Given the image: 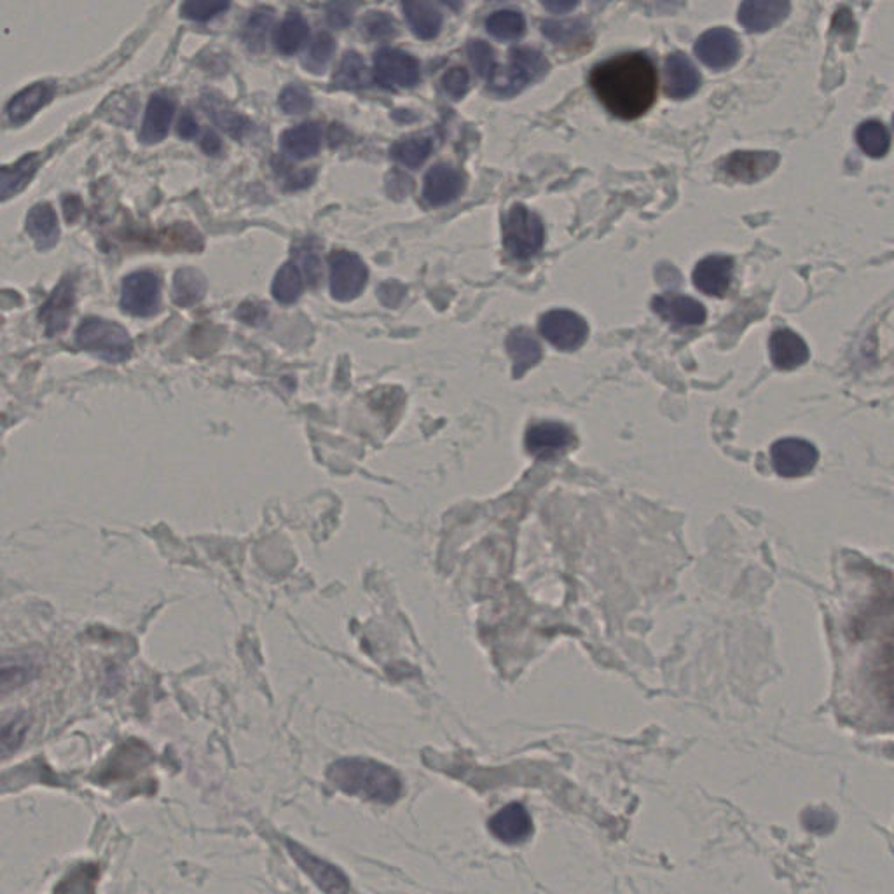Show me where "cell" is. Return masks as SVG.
<instances>
[{
  "instance_id": "obj_17",
  "label": "cell",
  "mask_w": 894,
  "mask_h": 894,
  "mask_svg": "<svg viewBox=\"0 0 894 894\" xmlns=\"http://www.w3.org/2000/svg\"><path fill=\"white\" fill-rule=\"evenodd\" d=\"M76 303V289H74V280L72 278H63L60 285L53 290V294L49 297L46 304L42 306L39 318L46 327L48 336H55L58 332L65 331L69 325V318L72 317Z\"/></svg>"
},
{
  "instance_id": "obj_9",
  "label": "cell",
  "mask_w": 894,
  "mask_h": 894,
  "mask_svg": "<svg viewBox=\"0 0 894 894\" xmlns=\"http://www.w3.org/2000/svg\"><path fill=\"white\" fill-rule=\"evenodd\" d=\"M287 851L292 856V860L296 861L297 867L301 868L304 874L308 875L311 881L315 882L325 894L350 893L348 877L339 868L331 865L329 861L318 858L308 849H304L303 846H299L296 842H290V840L287 842Z\"/></svg>"
},
{
  "instance_id": "obj_49",
  "label": "cell",
  "mask_w": 894,
  "mask_h": 894,
  "mask_svg": "<svg viewBox=\"0 0 894 894\" xmlns=\"http://www.w3.org/2000/svg\"><path fill=\"white\" fill-rule=\"evenodd\" d=\"M353 4H331L327 7V20L332 27L344 28L353 21Z\"/></svg>"
},
{
  "instance_id": "obj_16",
  "label": "cell",
  "mask_w": 894,
  "mask_h": 894,
  "mask_svg": "<svg viewBox=\"0 0 894 894\" xmlns=\"http://www.w3.org/2000/svg\"><path fill=\"white\" fill-rule=\"evenodd\" d=\"M465 189V177L449 165H435L425 175L423 196L432 207H442L456 200Z\"/></svg>"
},
{
  "instance_id": "obj_19",
  "label": "cell",
  "mask_w": 894,
  "mask_h": 894,
  "mask_svg": "<svg viewBox=\"0 0 894 894\" xmlns=\"http://www.w3.org/2000/svg\"><path fill=\"white\" fill-rule=\"evenodd\" d=\"M732 271L734 261L727 255L706 257L695 266V287L709 296H723L732 282Z\"/></svg>"
},
{
  "instance_id": "obj_40",
  "label": "cell",
  "mask_w": 894,
  "mask_h": 894,
  "mask_svg": "<svg viewBox=\"0 0 894 894\" xmlns=\"http://www.w3.org/2000/svg\"><path fill=\"white\" fill-rule=\"evenodd\" d=\"M336 49L334 39L329 34H318L315 41L311 42L310 48L306 51L303 58V65L313 74H322L327 63L331 60L332 53Z\"/></svg>"
},
{
  "instance_id": "obj_10",
  "label": "cell",
  "mask_w": 894,
  "mask_h": 894,
  "mask_svg": "<svg viewBox=\"0 0 894 894\" xmlns=\"http://www.w3.org/2000/svg\"><path fill=\"white\" fill-rule=\"evenodd\" d=\"M542 336L563 351L577 350L587 339V324L577 313L568 310H554L540 318Z\"/></svg>"
},
{
  "instance_id": "obj_25",
  "label": "cell",
  "mask_w": 894,
  "mask_h": 894,
  "mask_svg": "<svg viewBox=\"0 0 894 894\" xmlns=\"http://www.w3.org/2000/svg\"><path fill=\"white\" fill-rule=\"evenodd\" d=\"M27 231L37 250L46 252L55 247L60 238V227L53 207L48 203L35 205L27 215Z\"/></svg>"
},
{
  "instance_id": "obj_23",
  "label": "cell",
  "mask_w": 894,
  "mask_h": 894,
  "mask_svg": "<svg viewBox=\"0 0 894 894\" xmlns=\"http://www.w3.org/2000/svg\"><path fill=\"white\" fill-rule=\"evenodd\" d=\"M53 95H55V84L53 83H35L28 86L7 104L6 112L9 121L13 124L27 123L28 119H32L44 105L51 102Z\"/></svg>"
},
{
  "instance_id": "obj_50",
  "label": "cell",
  "mask_w": 894,
  "mask_h": 894,
  "mask_svg": "<svg viewBox=\"0 0 894 894\" xmlns=\"http://www.w3.org/2000/svg\"><path fill=\"white\" fill-rule=\"evenodd\" d=\"M198 123H196V119H194L193 112L184 111L182 112V116L179 119V126H177V133H179L180 137L186 138V140H191V138L196 137L198 135Z\"/></svg>"
},
{
  "instance_id": "obj_42",
  "label": "cell",
  "mask_w": 894,
  "mask_h": 894,
  "mask_svg": "<svg viewBox=\"0 0 894 894\" xmlns=\"http://www.w3.org/2000/svg\"><path fill=\"white\" fill-rule=\"evenodd\" d=\"M467 55L468 60L472 63V67L477 72V76L489 81L495 74L496 67L495 55H493V49H491L488 42L477 41V39L468 42Z\"/></svg>"
},
{
  "instance_id": "obj_26",
  "label": "cell",
  "mask_w": 894,
  "mask_h": 894,
  "mask_svg": "<svg viewBox=\"0 0 894 894\" xmlns=\"http://www.w3.org/2000/svg\"><path fill=\"white\" fill-rule=\"evenodd\" d=\"M283 151L294 159H308L317 154L322 144V128L315 121L303 123L283 131L280 138Z\"/></svg>"
},
{
  "instance_id": "obj_45",
  "label": "cell",
  "mask_w": 894,
  "mask_h": 894,
  "mask_svg": "<svg viewBox=\"0 0 894 894\" xmlns=\"http://www.w3.org/2000/svg\"><path fill=\"white\" fill-rule=\"evenodd\" d=\"M364 30L371 39H388L395 34V23L386 13H369L365 16Z\"/></svg>"
},
{
  "instance_id": "obj_37",
  "label": "cell",
  "mask_w": 894,
  "mask_h": 894,
  "mask_svg": "<svg viewBox=\"0 0 894 894\" xmlns=\"http://www.w3.org/2000/svg\"><path fill=\"white\" fill-rule=\"evenodd\" d=\"M432 152V140L425 135L402 138L392 147V158L399 161L400 165L416 168L420 166L428 154Z\"/></svg>"
},
{
  "instance_id": "obj_8",
  "label": "cell",
  "mask_w": 894,
  "mask_h": 894,
  "mask_svg": "<svg viewBox=\"0 0 894 894\" xmlns=\"http://www.w3.org/2000/svg\"><path fill=\"white\" fill-rule=\"evenodd\" d=\"M374 77L385 88H411L420 79V63L402 49H379L374 56Z\"/></svg>"
},
{
  "instance_id": "obj_15",
  "label": "cell",
  "mask_w": 894,
  "mask_h": 894,
  "mask_svg": "<svg viewBox=\"0 0 894 894\" xmlns=\"http://www.w3.org/2000/svg\"><path fill=\"white\" fill-rule=\"evenodd\" d=\"M489 832L503 844L510 846L523 844L533 833V819L524 809V805H505L502 811L496 812L495 816L489 819Z\"/></svg>"
},
{
  "instance_id": "obj_2",
  "label": "cell",
  "mask_w": 894,
  "mask_h": 894,
  "mask_svg": "<svg viewBox=\"0 0 894 894\" xmlns=\"http://www.w3.org/2000/svg\"><path fill=\"white\" fill-rule=\"evenodd\" d=\"M327 778L346 795L378 804H393L402 793L399 774L369 758H343L331 765Z\"/></svg>"
},
{
  "instance_id": "obj_30",
  "label": "cell",
  "mask_w": 894,
  "mask_h": 894,
  "mask_svg": "<svg viewBox=\"0 0 894 894\" xmlns=\"http://www.w3.org/2000/svg\"><path fill=\"white\" fill-rule=\"evenodd\" d=\"M310 37V25L301 13H289L276 28L275 46L282 55H294Z\"/></svg>"
},
{
  "instance_id": "obj_13",
  "label": "cell",
  "mask_w": 894,
  "mask_h": 894,
  "mask_svg": "<svg viewBox=\"0 0 894 894\" xmlns=\"http://www.w3.org/2000/svg\"><path fill=\"white\" fill-rule=\"evenodd\" d=\"M575 442V435L570 428L556 421H542L528 428L524 444L528 453L538 460H551L563 454Z\"/></svg>"
},
{
  "instance_id": "obj_29",
  "label": "cell",
  "mask_w": 894,
  "mask_h": 894,
  "mask_svg": "<svg viewBox=\"0 0 894 894\" xmlns=\"http://www.w3.org/2000/svg\"><path fill=\"white\" fill-rule=\"evenodd\" d=\"M39 154H27L25 158H21L16 165L4 166L2 168V179H0V193L2 200L6 201L14 196V194L23 191L30 180L34 177L37 168H39Z\"/></svg>"
},
{
  "instance_id": "obj_47",
  "label": "cell",
  "mask_w": 894,
  "mask_h": 894,
  "mask_svg": "<svg viewBox=\"0 0 894 894\" xmlns=\"http://www.w3.org/2000/svg\"><path fill=\"white\" fill-rule=\"evenodd\" d=\"M468 83H470L468 72L465 69H461V67L449 70L446 76L442 77V86H444L447 95L456 98V100L465 97V93L468 91Z\"/></svg>"
},
{
  "instance_id": "obj_28",
  "label": "cell",
  "mask_w": 894,
  "mask_h": 894,
  "mask_svg": "<svg viewBox=\"0 0 894 894\" xmlns=\"http://www.w3.org/2000/svg\"><path fill=\"white\" fill-rule=\"evenodd\" d=\"M207 292V280L198 269H179L173 278V303L180 308H189L200 303Z\"/></svg>"
},
{
  "instance_id": "obj_3",
  "label": "cell",
  "mask_w": 894,
  "mask_h": 894,
  "mask_svg": "<svg viewBox=\"0 0 894 894\" xmlns=\"http://www.w3.org/2000/svg\"><path fill=\"white\" fill-rule=\"evenodd\" d=\"M76 343L81 350L104 358L107 362H124L133 353V341L124 327L104 320L90 317L77 327Z\"/></svg>"
},
{
  "instance_id": "obj_7",
  "label": "cell",
  "mask_w": 894,
  "mask_h": 894,
  "mask_svg": "<svg viewBox=\"0 0 894 894\" xmlns=\"http://www.w3.org/2000/svg\"><path fill=\"white\" fill-rule=\"evenodd\" d=\"M161 282L151 271L126 276L121 289V308L133 317H152L159 311Z\"/></svg>"
},
{
  "instance_id": "obj_53",
  "label": "cell",
  "mask_w": 894,
  "mask_h": 894,
  "mask_svg": "<svg viewBox=\"0 0 894 894\" xmlns=\"http://www.w3.org/2000/svg\"><path fill=\"white\" fill-rule=\"evenodd\" d=\"M544 6L552 13H568L577 7V2H545Z\"/></svg>"
},
{
  "instance_id": "obj_5",
  "label": "cell",
  "mask_w": 894,
  "mask_h": 894,
  "mask_svg": "<svg viewBox=\"0 0 894 894\" xmlns=\"http://www.w3.org/2000/svg\"><path fill=\"white\" fill-rule=\"evenodd\" d=\"M544 224L523 205H514L503 217V245L514 259L526 261L544 245Z\"/></svg>"
},
{
  "instance_id": "obj_36",
  "label": "cell",
  "mask_w": 894,
  "mask_h": 894,
  "mask_svg": "<svg viewBox=\"0 0 894 894\" xmlns=\"http://www.w3.org/2000/svg\"><path fill=\"white\" fill-rule=\"evenodd\" d=\"M273 23H275V11L271 7H259L248 18L243 41L252 53H261L262 49L266 48Z\"/></svg>"
},
{
  "instance_id": "obj_54",
  "label": "cell",
  "mask_w": 894,
  "mask_h": 894,
  "mask_svg": "<svg viewBox=\"0 0 894 894\" xmlns=\"http://www.w3.org/2000/svg\"><path fill=\"white\" fill-rule=\"evenodd\" d=\"M893 124H894V116H893Z\"/></svg>"
},
{
  "instance_id": "obj_48",
  "label": "cell",
  "mask_w": 894,
  "mask_h": 894,
  "mask_svg": "<svg viewBox=\"0 0 894 894\" xmlns=\"http://www.w3.org/2000/svg\"><path fill=\"white\" fill-rule=\"evenodd\" d=\"M296 254L299 257V261L296 262L299 266L303 264V273L308 278V282L315 285L320 278V261H318L317 254L310 247L297 248Z\"/></svg>"
},
{
  "instance_id": "obj_14",
  "label": "cell",
  "mask_w": 894,
  "mask_h": 894,
  "mask_svg": "<svg viewBox=\"0 0 894 894\" xmlns=\"http://www.w3.org/2000/svg\"><path fill=\"white\" fill-rule=\"evenodd\" d=\"M778 165L779 154L776 152L737 151L723 161V170L730 179L751 184L767 177Z\"/></svg>"
},
{
  "instance_id": "obj_39",
  "label": "cell",
  "mask_w": 894,
  "mask_h": 894,
  "mask_svg": "<svg viewBox=\"0 0 894 894\" xmlns=\"http://www.w3.org/2000/svg\"><path fill=\"white\" fill-rule=\"evenodd\" d=\"M589 21L580 20H564L552 21L547 20L542 23V32L545 37H549L556 44H568L571 41L582 39L589 32Z\"/></svg>"
},
{
  "instance_id": "obj_22",
  "label": "cell",
  "mask_w": 894,
  "mask_h": 894,
  "mask_svg": "<svg viewBox=\"0 0 894 894\" xmlns=\"http://www.w3.org/2000/svg\"><path fill=\"white\" fill-rule=\"evenodd\" d=\"M771 358L781 371H793L809 360V348L795 332L779 329L771 337Z\"/></svg>"
},
{
  "instance_id": "obj_51",
  "label": "cell",
  "mask_w": 894,
  "mask_h": 894,
  "mask_svg": "<svg viewBox=\"0 0 894 894\" xmlns=\"http://www.w3.org/2000/svg\"><path fill=\"white\" fill-rule=\"evenodd\" d=\"M404 292L406 289L399 285L397 282L385 283V285H381V289H379V297H381V301L386 304V306H390V297H393V306L395 304L400 303V299L404 297Z\"/></svg>"
},
{
  "instance_id": "obj_11",
  "label": "cell",
  "mask_w": 894,
  "mask_h": 894,
  "mask_svg": "<svg viewBox=\"0 0 894 894\" xmlns=\"http://www.w3.org/2000/svg\"><path fill=\"white\" fill-rule=\"evenodd\" d=\"M695 55L711 69H729L741 55V44L729 28H711L695 42Z\"/></svg>"
},
{
  "instance_id": "obj_41",
  "label": "cell",
  "mask_w": 894,
  "mask_h": 894,
  "mask_svg": "<svg viewBox=\"0 0 894 894\" xmlns=\"http://www.w3.org/2000/svg\"><path fill=\"white\" fill-rule=\"evenodd\" d=\"M34 659L30 657H13V662L4 659L2 664V690L7 692L11 688L20 687L25 681L30 680L35 674Z\"/></svg>"
},
{
  "instance_id": "obj_24",
  "label": "cell",
  "mask_w": 894,
  "mask_h": 894,
  "mask_svg": "<svg viewBox=\"0 0 894 894\" xmlns=\"http://www.w3.org/2000/svg\"><path fill=\"white\" fill-rule=\"evenodd\" d=\"M790 13L788 2H743L739 7V21L748 32H767Z\"/></svg>"
},
{
  "instance_id": "obj_4",
  "label": "cell",
  "mask_w": 894,
  "mask_h": 894,
  "mask_svg": "<svg viewBox=\"0 0 894 894\" xmlns=\"http://www.w3.org/2000/svg\"><path fill=\"white\" fill-rule=\"evenodd\" d=\"M547 62L537 49L514 48L507 69H496L489 79V91L498 97H514L528 84L544 76Z\"/></svg>"
},
{
  "instance_id": "obj_52",
  "label": "cell",
  "mask_w": 894,
  "mask_h": 894,
  "mask_svg": "<svg viewBox=\"0 0 894 894\" xmlns=\"http://www.w3.org/2000/svg\"><path fill=\"white\" fill-rule=\"evenodd\" d=\"M201 149L207 152V154H212V156L219 154L222 151L221 138L217 137L214 131H208L207 135L201 140Z\"/></svg>"
},
{
  "instance_id": "obj_12",
  "label": "cell",
  "mask_w": 894,
  "mask_h": 894,
  "mask_svg": "<svg viewBox=\"0 0 894 894\" xmlns=\"http://www.w3.org/2000/svg\"><path fill=\"white\" fill-rule=\"evenodd\" d=\"M772 465L783 477H804L818 463V449L804 439H783L772 446Z\"/></svg>"
},
{
  "instance_id": "obj_44",
  "label": "cell",
  "mask_w": 894,
  "mask_h": 894,
  "mask_svg": "<svg viewBox=\"0 0 894 894\" xmlns=\"http://www.w3.org/2000/svg\"><path fill=\"white\" fill-rule=\"evenodd\" d=\"M229 2H210V0H193L186 2L180 7L182 16H186L187 20L208 21L214 20L215 16L224 13L229 9Z\"/></svg>"
},
{
  "instance_id": "obj_6",
  "label": "cell",
  "mask_w": 894,
  "mask_h": 894,
  "mask_svg": "<svg viewBox=\"0 0 894 894\" xmlns=\"http://www.w3.org/2000/svg\"><path fill=\"white\" fill-rule=\"evenodd\" d=\"M331 264V294L336 301L348 303L362 294L369 271L364 261L353 252L337 250L329 257Z\"/></svg>"
},
{
  "instance_id": "obj_20",
  "label": "cell",
  "mask_w": 894,
  "mask_h": 894,
  "mask_svg": "<svg viewBox=\"0 0 894 894\" xmlns=\"http://www.w3.org/2000/svg\"><path fill=\"white\" fill-rule=\"evenodd\" d=\"M701 86L699 70L683 53H673L666 60V93L671 98H687Z\"/></svg>"
},
{
  "instance_id": "obj_31",
  "label": "cell",
  "mask_w": 894,
  "mask_h": 894,
  "mask_svg": "<svg viewBox=\"0 0 894 894\" xmlns=\"http://www.w3.org/2000/svg\"><path fill=\"white\" fill-rule=\"evenodd\" d=\"M371 83L369 70L365 67L362 56L355 51L344 53L343 60L339 63V69L332 79V88L336 90H360Z\"/></svg>"
},
{
  "instance_id": "obj_46",
  "label": "cell",
  "mask_w": 894,
  "mask_h": 894,
  "mask_svg": "<svg viewBox=\"0 0 894 894\" xmlns=\"http://www.w3.org/2000/svg\"><path fill=\"white\" fill-rule=\"evenodd\" d=\"M27 732V720L23 716L13 718L11 722L4 723L2 727V751L7 757V753L16 750L20 746L23 737Z\"/></svg>"
},
{
  "instance_id": "obj_1",
  "label": "cell",
  "mask_w": 894,
  "mask_h": 894,
  "mask_svg": "<svg viewBox=\"0 0 894 894\" xmlns=\"http://www.w3.org/2000/svg\"><path fill=\"white\" fill-rule=\"evenodd\" d=\"M591 86L613 116L631 121L654 105L657 72L648 56L626 53L596 65L591 72Z\"/></svg>"
},
{
  "instance_id": "obj_43",
  "label": "cell",
  "mask_w": 894,
  "mask_h": 894,
  "mask_svg": "<svg viewBox=\"0 0 894 894\" xmlns=\"http://www.w3.org/2000/svg\"><path fill=\"white\" fill-rule=\"evenodd\" d=\"M278 104H280L285 114H296V116H299V114L310 111L311 107H313V97H311L310 90L303 84H290L282 91Z\"/></svg>"
},
{
  "instance_id": "obj_27",
  "label": "cell",
  "mask_w": 894,
  "mask_h": 894,
  "mask_svg": "<svg viewBox=\"0 0 894 894\" xmlns=\"http://www.w3.org/2000/svg\"><path fill=\"white\" fill-rule=\"evenodd\" d=\"M507 351L514 360V376L521 378L524 372L537 365L542 358V346L535 336L524 329H516L507 337Z\"/></svg>"
},
{
  "instance_id": "obj_38",
  "label": "cell",
  "mask_w": 894,
  "mask_h": 894,
  "mask_svg": "<svg viewBox=\"0 0 894 894\" xmlns=\"http://www.w3.org/2000/svg\"><path fill=\"white\" fill-rule=\"evenodd\" d=\"M524 27H526V21H524L523 14L519 11H512V9H503V11L493 13L486 20L489 34L496 39H502V41L517 39L519 35L523 34Z\"/></svg>"
},
{
  "instance_id": "obj_32",
  "label": "cell",
  "mask_w": 894,
  "mask_h": 894,
  "mask_svg": "<svg viewBox=\"0 0 894 894\" xmlns=\"http://www.w3.org/2000/svg\"><path fill=\"white\" fill-rule=\"evenodd\" d=\"M203 107L207 109L208 116H212L215 123L221 126L222 130H226L231 137L243 138L250 128L247 117L241 116L234 111L231 105L226 104L224 100L214 95H205L203 97Z\"/></svg>"
},
{
  "instance_id": "obj_33",
  "label": "cell",
  "mask_w": 894,
  "mask_h": 894,
  "mask_svg": "<svg viewBox=\"0 0 894 894\" xmlns=\"http://www.w3.org/2000/svg\"><path fill=\"white\" fill-rule=\"evenodd\" d=\"M402 7L409 27L420 39H434L441 32L442 16L434 6L409 2Z\"/></svg>"
},
{
  "instance_id": "obj_18",
  "label": "cell",
  "mask_w": 894,
  "mask_h": 894,
  "mask_svg": "<svg viewBox=\"0 0 894 894\" xmlns=\"http://www.w3.org/2000/svg\"><path fill=\"white\" fill-rule=\"evenodd\" d=\"M175 105H177L175 98L166 91H158L152 95L145 109L144 123L140 131L142 142L159 144L161 140H165L175 114Z\"/></svg>"
},
{
  "instance_id": "obj_35",
  "label": "cell",
  "mask_w": 894,
  "mask_h": 894,
  "mask_svg": "<svg viewBox=\"0 0 894 894\" xmlns=\"http://www.w3.org/2000/svg\"><path fill=\"white\" fill-rule=\"evenodd\" d=\"M856 142L861 147V151L868 154L870 158H882L886 156L891 147V135L888 128L881 121H865L858 126L856 130Z\"/></svg>"
},
{
  "instance_id": "obj_34",
  "label": "cell",
  "mask_w": 894,
  "mask_h": 894,
  "mask_svg": "<svg viewBox=\"0 0 894 894\" xmlns=\"http://www.w3.org/2000/svg\"><path fill=\"white\" fill-rule=\"evenodd\" d=\"M304 290L303 269L299 268L296 261H289L278 269L275 280H273V297L278 303L292 304L296 303L301 297Z\"/></svg>"
},
{
  "instance_id": "obj_21",
  "label": "cell",
  "mask_w": 894,
  "mask_h": 894,
  "mask_svg": "<svg viewBox=\"0 0 894 894\" xmlns=\"http://www.w3.org/2000/svg\"><path fill=\"white\" fill-rule=\"evenodd\" d=\"M655 313H659L664 320H668L678 327L688 325H701L706 320V310L699 301L685 296L655 297Z\"/></svg>"
}]
</instances>
